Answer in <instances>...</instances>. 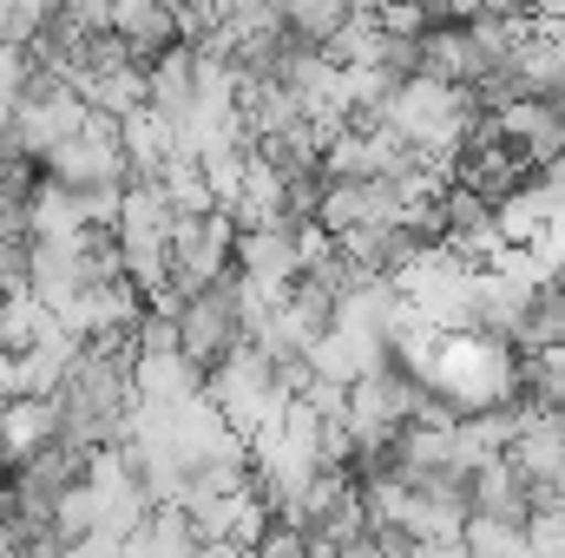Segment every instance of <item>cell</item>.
<instances>
[{
	"label": "cell",
	"mask_w": 565,
	"mask_h": 558,
	"mask_svg": "<svg viewBox=\"0 0 565 558\" xmlns=\"http://www.w3.org/2000/svg\"><path fill=\"white\" fill-rule=\"evenodd\" d=\"M237 348H244V282H237V270H224L217 282H204L178 302V355L198 375H211Z\"/></svg>",
	"instance_id": "cell-1"
},
{
	"label": "cell",
	"mask_w": 565,
	"mask_h": 558,
	"mask_svg": "<svg viewBox=\"0 0 565 558\" xmlns=\"http://www.w3.org/2000/svg\"><path fill=\"white\" fill-rule=\"evenodd\" d=\"M231 270H237V282H244V296L282 302V296H289V282H296V270H302L296 237H289V230H277V224L237 230V244H231Z\"/></svg>",
	"instance_id": "cell-2"
},
{
	"label": "cell",
	"mask_w": 565,
	"mask_h": 558,
	"mask_svg": "<svg viewBox=\"0 0 565 558\" xmlns=\"http://www.w3.org/2000/svg\"><path fill=\"white\" fill-rule=\"evenodd\" d=\"M106 33L132 66H151L178 46V13L164 0H106Z\"/></svg>",
	"instance_id": "cell-3"
},
{
	"label": "cell",
	"mask_w": 565,
	"mask_h": 558,
	"mask_svg": "<svg viewBox=\"0 0 565 558\" xmlns=\"http://www.w3.org/2000/svg\"><path fill=\"white\" fill-rule=\"evenodd\" d=\"M467 519H493V526H526L533 519V493L507 460H487L467 473Z\"/></svg>",
	"instance_id": "cell-4"
},
{
	"label": "cell",
	"mask_w": 565,
	"mask_h": 558,
	"mask_svg": "<svg viewBox=\"0 0 565 558\" xmlns=\"http://www.w3.org/2000/svg\"><path fill=\"white\" fill-rule=\"evenodd\" d=\"M204 395V375L178 355V348H164V355H132V401L139 408H184V401H198Z\"/></svg>",
	"instance_id": "cell-5"
},
{
	"label": "cell",
	"mask_w": 565,
	"mask_h": 558,
	"mask_svg": "<svg viewBox=\"0 0 565 558\" xmlns=\"http://www.w3.org/2000/svg\"><path fill=\"white\" fill-rule=\"evenodd\" d=\"M132 558H204V539L178 506H151V519L132 533Z\"/></svg>",
	"instance_id": "cell-6"
},
{
	"label": "cell",
	"mask_w": 565,
	"mask_h": 558,
	"mask_svg": "<svg viewBox=\"0 0 565 558\" xmlns=\"http://www.w3.org/2000/svg\"><path fill=\"white\" fill-rule=\"evenodd\" d=\"M250 558H309V539H302V526H289V519H270V526L250 539Z\"/></svg>",
	"instance_id": "cell-7"
},
{
	"label": "cell",
	"mask_w": 565,
	"mask_h": 558,
	"mask_svg": "<svg viewBox=\"0 0 565 558\" xmlns=\"http://www.w3.org/2000/svg\"><path fill=\"white\" fill-rule=\"evenodd\" d=\"M60 558H132V539H113V533H79V539H66V552Z\"/></svg>",
	"instance_id": "cell-8"
},
{
	"label": "cell",
	"mask_w": 565,
	"mask_h": 558,
	"mask_svg": "<svg viewBox=\"0 0 565 558\" xmlns=\"http://www.w3.org/2000/svg\"><path fill=\"white\" fill-rule=\"evenodd\" d=\"M408 558H467L460 539H434V546H408Z\"/></svg>",
	"instance_id": "cell-9"
},
{
	"label": "cell",
	"mask_w": 565,
	"mask_h": 558,
	"mask_svg": "<svg viewBox=\"0 0 565 558\" xmlns=\"http://www.w3.org/2000/svg\"><path fill=\"white\" fill-rule=\"evenodd\" d=\"M164 7H171V13H178V7H191V0H164Z\"/></svg>",
	"instance_id": "cell-10"
}]
</instances>
